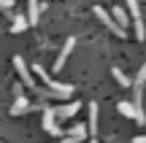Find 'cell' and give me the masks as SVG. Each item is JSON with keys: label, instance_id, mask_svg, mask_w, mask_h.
Here are the masks:
<instances>
[{"label": "cell", "instance_id": "obj_14", "mask_svg": "<svg viewBox=\"0 0 146 143\" xmlns=\"http://www.w3.org/2000/svg\"><path fill=\"white\" fill-rule=\"evenodd\" d=\"M111 16H114V22L119 27H127V11L122 8V5H116V8H111Z\"/></svg>", "mask_w": 146, "mask_h": 143}, {"label": "cell", "instance_id": "obj_15", "mask_svg": "<svg viewBox=\"0 0 146 143\" xmlns=\"http://www.w3.org/2000/svg\"><path fill=\"white\" fill-rule=\"evenodd\" d=\"M111 73H114V78H116V81H119V84H122V86H130V84H133V81H130V78H127V76H125V73H122V70H119V68H114V70H111Z\"/></svg>", "mask_w": 146, "mask_h": 143}, {"label": "cell", "instance_id": "obj_4", "mask_svg": "<svg viewBox=\"0 0 146 143\" xmlns=\"http://www.w3.org/2000/svg\"><path fill=\"white\" fill-rule=\"evenodd\" d=\"M95 14H98V19L103 22V24L108 27V30L114 32V35H119V38H125V35H127V30H125V27H119V24H116V22H114V16H111V14H108L106 8H95Z\"/></svg>", "mask_w": 146, "mask_h": 143}, {"label": "cell", "instance_id": "obj_3", "mask_svg": "<svg viewBox=\"0 0 146 143\" xmlns=\"http://www.w3.org/2000/svg\"><path fill=\"white\" fill-rule=\"evenodd\" d=\"M127 8H130L133 24H135V38H138V41H143V38H146V30H143V19H141V8H138V0H127Z\"/></svg>", "mask_w": 146, "mask_h": 143}, {"label": "cell", "instance_id": "obj_18", "mask_svg": "<svg viewBox=\"0 0 146 143\" xmlns=\"http://www.w3.org/2000/svg\"><path fill=\"white\" fill-rule=\"evenodd\" d=\"M0 8H5V14H8V11L14 8V0H0Z\"/></svg>", "mask_w": 146, "mask_h": 143}, {"label": "cell", "instance_id": "obj_5", "mask_svg": "<svg viewBox=\"0 0 146 143\" xmlns=\"http://www.w3.org/2000/svg\"><path fill=\"white\" fill-rule=\"evenodd\" d=\"M43 130H46L49 135H54V138H60V135H62V130H60L57 116H54L52 108H46V111H43Z\"/></svg>", "mask_w": 146, "mask_h": 143}, {"label": "cell", "instance_id": "obj_10", "mask_svg": "<svg viewBox=\"0 0 146 143\" xmlns=\"http://www.w3.org/2000/svg\"><path fill=\"white\" fill-rule=\"evenodd\" d=\"M78 105H81V103H65V105H60L57 111H54V116L57 119H70V116L78 113Z\"/></svg>", "mask_w": 146, "mask_h": 143}, {"label": "cell", "instance_id": "obj_1", "mask_svg": "<svg viewBox=\"0 0 146 143\" xmlns=\"http://www.w3.org/2000/svg\"><path fill=\"white\" fill-rule=\"evenodd\" d=\"M33 70H35L38 78H41L43 84L49 86V92H52L54 97H70V95H73V86H70V84H62V81H54L52 76L43 70V65H38V62H35V68H33Z\"/></svg>", "mask_w": 146, "mask_h": 143}, {"label": "cell", "instance_id": "obj_12", "mask_svg": "<svg viewBox=\"0 0 146 143\" xmlns=\"http://www.w3.org/2000/svg\"><path fill=\"white\" fill-rule=\"evenodd\" d=\"M38 16H41L38 0H27V22H30V24H38Z\"/></svg>", "mask_w": 146, "mask_h": 143}, {"label": "cell", "instance_id": "obj_7", "mask_svg": "<svg viewBox=\"0 0 146 143\" xmlns=\"http://www.w3.org/2000/svg\"><path fill=\"white\" fill-rule=\"evenodd\" d=\"M89 135V130H87V124H76V127H70V132L62 138V143H81L84 138Z\"/></svg>", "mask_w": 146, "mask_h": 143}, {"label": "cell", "instance_id": "obj_6", "mask_svg": "<svg viewBox=\"0 0 146 143\" xmlns=\"http://www.w3.org/2000/svg\"><path fill=\"white\" fill-rule=\"evenodd\" d=\"M14 68H16V73H19V78H22V84H25V86H35L33 73L27 70V65H25V59H22V57H14Z\"/></svg>", "mask_w": 146, "mask_h": 143}, {"label": "cell", "instance_id": "obj_16", "mask_svg": "<svg viewBox=\"0 0 146 143\" xmlns=\"http://www.w3.org/2000/svg\"><path fill=\"white\" fill-rule=\"evenodd\" d=\"M143 81H146V65H143L141 70H138V76H135V86H141Z\"/></svg>", "mask_w": 146, "mask_h": 143}, {"label": "cell", "instance_id": "obj_8", "mask_svg": "<svg viewBox=\"0 0 146 143\" xmlns=\"http://www.w3.org/2000/svg\"><path fill=\"white\" fill-rule=\"evenodd\" d=\"M73 46H76V41H73V38H68V41H65V46H62V51H60V57H57V62H54V73H57V70H62V65L68 62Z\"/></svg>", "mask_w": 146, "mask_h": 143}, {"label": "cell", "instance_id": "obj_20", "mask_svg": "<svg viewBox=\"0 0 146 143\" xmlns=\"http://www.w3.org/2000/svg\"><path fill=\"white\" fill-rule=\"evenodd\" d=\"M89 143H98V140H95V138H92V140H89Z\"/></svg>", "mask_w": 146, "mask_h": 143}, {"label": "cell", "instance_id": "obj_19", "mask_svg": "<svg viewBox=\"0 0 146 143\" xmlns=\"http://www.w3.org/2000/svg\"><path fill=\"white\" fill-rule=\"evenodd\" d=\"M133 143H146V135H138V138H133Z\"/></svg>", "mask_w": 146, "mask_h": 143}, {"label": "cell", "instance_id": "obj_2", "mask_svg": "<svg viewBox=\"0 0 146 143\" xmlns=\"http://www.w3.org/2000/svg\"><path fill=\"white\" fill-rule=\"evenodd\" d=\"M116 111H119L122 116L135 119L138 124H146V113H143V108H141V105H135V103H125V100H122L119 105H116Z\"/></svg>", "mask_w": 146, "mask_h": 143}, {"label": "cell", "instance_id": "obj_9", "mask_svg": "<svg viewBox=\"0 0 146 143\" xmlns=\"http://www.w3.org/2000/svg\"><path fill=\"white\" fill-rule=\"evenodd\" d=\"M30 100H27V97L25 95H22V97H14V105H11V116H22V113H27V111H30Z\"/></svg>", "mask_w": 146, "mask_h": 143}, {"label": "cell", "instance_id": "obj_17", "mask_svg": "<svg viewBox=\"0 0 146 143\" xmlns=\"http://www.w3.org/2000/svg\"><path fill=\"white\" fill-rule=\"evenodd\" d=\"M22 92H25V84H22V81L14 84V97H22Z\"/></svg>", "mask_w": 146, "mask_h": 143}, {"label": "cell", "instance_id": "obj_11", "mask_svg": "<svg viewBox=\"0 0 146 143\" xmlns=\"http://www.w3.org/2000/svg\"><path fill=\"white\" fill-rule=\"evenodd\" d=\"M89 135H98V103H89V124H87Z\"/></svg>", "mask_w": 146, "mask_h": 143}, {"label": "cell", "instance_id": "obj_13", "mask_svg": "<svg viewBox=\"0 0 146 143\" xmlns=\"http://www.w3.org/2000/svg\"><path fill=\"white\" fill-rule=\"evenodd\" d=\"M27 27H30V22H27V16H22V14H14V24H11V32H25Z\"/></svg>", "mask_w": 146, "mask_h": 143}]
</instances>
